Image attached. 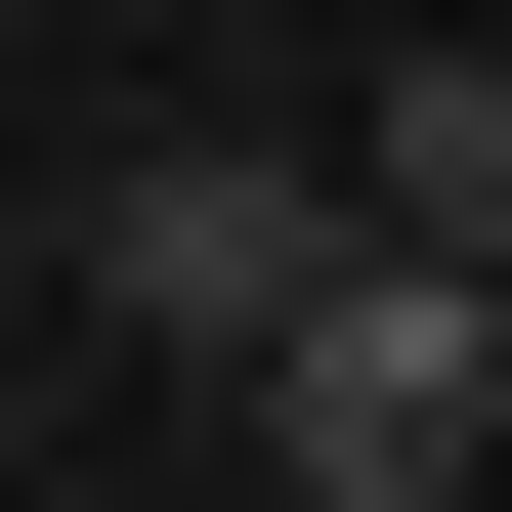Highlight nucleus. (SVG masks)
I'll list each match as a JSON object with an SVG mask.
<instances>
[{
    "instance_id": "3",
    "label": "nucleus",
    "mask_w": 512,
    "mask_h": 512,
    "mask_svg": "<svg viewBox=\"0 0 512 512\" xmlns=\"http://www.w3.org/2000/svg\"><path fill=\"white\" fill-rule=\"evenodd\" d=\"M342 214H384V256H512V43H384V128H342Z\"/></svg>"
},
{
    "instance_id": "4",
    "label": "nucleus",
    "mask_w": 512,
    "mask_h": 512,
    "mask_svg": "<svg viewBox=\"0 0 512 512\" xmlns=\"http://www.w3.org/2000/svg\"><path fill=\"white\" fill-rule=\"evenodd\" d=\"M470 512H512V470H470Z\"/></svg>"
},
{
    "instance_id": "1",
    "label": "nucleus",
    "mask_w": 512,
    "mask_h": 512,
    "mask_svg": "<svg viewBox=\"0 0 512 512\" xmlns=\"http://www.w3.org/2000/svg\"><path fill=\"white\" fill-rule=\"evenodd\" d=\"M214 384H256V470H299V512H470V470H512V256H384V214H342Z\"/></svg>"
},
{
    "instance_id": "2",
    "label": "nucleus",
    "mask_w": 512,
    "mask_h": 512,
    "mask_svg": "<svg viewBox=\"0 0 512 512\" xmlns=\"http://www.w3.org/2000/svg\"><path fill=\"white\" fill-rule=\"evenodd\" d=\"M299 256H342V171H299V128H128V171H86V299H128L171 384H214L256 299H299Z\"/></svg>"
}]
</instances>
